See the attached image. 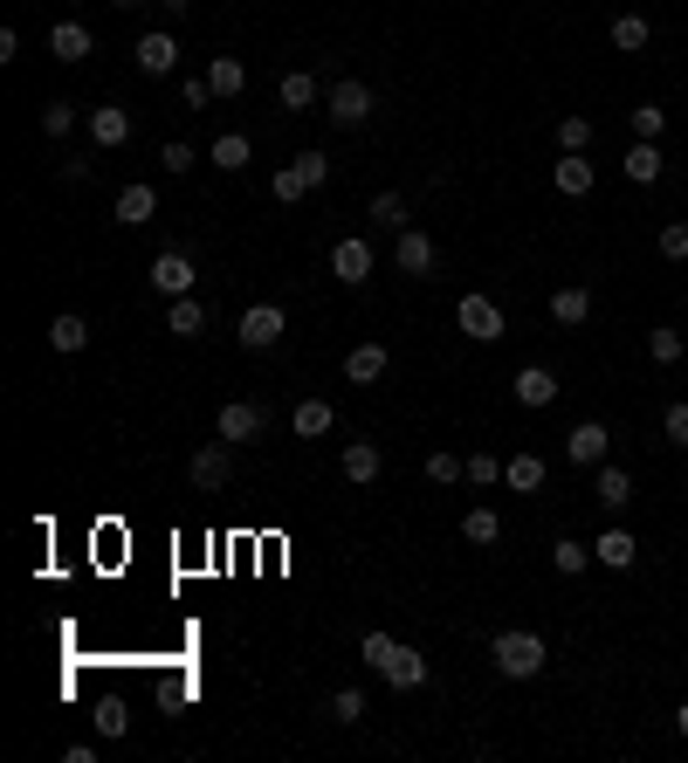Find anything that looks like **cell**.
Masks as SVG:
<instances>
[{
    "label": "cell",
    "instance_id": "1",
    "mask_svg": "<svg viewBox=\"0 0 688 763\" xmlns=\"http://www.w3.org/2000/svg\"><path fill=\"white\" fill-rule=\"evenodd\" d=\"M358 653L372 661V674H379L385 688H400V694L427 688V653H420V647H400L393 633H379V626H372V633L358 640Z\"/></svg>",
    "mask_w": 688,
    "mask_h": 763
},
{
    "label": "cell",
    "instance_id": "2",
    "mask_svg": "<svg viewBox=\"0 0 688 763\" xmlns=\"http://www.w3.org/2000/svg\"><path fill=\"white\" fill-rule=\"evenodd\" d=\"M489 661H496L503 681H537L544 661H551V647H544V633H530V626H503V633L489 640Z\"/></svg>",
    "mask_w": 688,
    "mask_h": 763
},
{
    "label": "cell",
    "instance_id": "3",
    "mask_svg": "<svg viewBox=\"0 0 688 763\" xmlns=\"http://www.w3.org/2000/svg\"><path fill=\"white\" fill-rule=\"evenodd\" d=\"M455 323H462V337H476V344H496V337H509L503 303H496V296H482V290L455 303Z\"/></svg>",
    "mask_w": 688,
    "mask_h": 763
},
{
    "label": "cell",
    "instance_id": "4",
    "mask_svg": "<svg viewBox=\"0 0 688 763\" xmlns=\"http://www.w3.org/2000/svg\"><path fill=\"white\" fill-rule=\"evenodd\" d=\"M283 331H290L283 303H248L242 323H234V337H242L248 352H275V344H283Z\"/></svg>",
    "mask_w": 688,
    "mask_h": 763
},
{
    "label": "cell",
    "instance_id": "5",
    "mask_svg": "<svg viewBox=\"0 0 688 763\" xmlns=\"http://www.w3.org/2000/svg\"><path fill=\"white\" fill-rule=\"evenodd\" d=\"M324 111H331V124H344V131H358L365 118H372V83H358V76H344V83H331V97H324Z\"/></svg>",
    "mask_w": 688,
    "mask_h": 763
},
{
    "label": "cell",
    "instance_id": "6",
    "mask_svg": "<svg viewBox=\"0 0 688 763\" xmlns=\"http://www.w3.org/2000/svg\"><path fill=\"white\" fill-rule=\"evenodd\" d=\"M132 62H138V76H172V70H180V35H172V28H145Z\"/></svg>",
    "mask_w": 688,
    "mask_h": 763
},
{
    "label": "cell",
    "instance_id": "7",
    "mask_svg": "<svg viewBox=\"0 0 688 763\" xmlns=\"http://www.w3.org/2000/svg\"><path fill=\"white\" fill-rule=\"evenodd\" d=\"M262 420H269V413L255 406V399H228V406H221V420H213V441L242 447V441H255V433H262Z\"/></svg>",
    "mask_w": 688,
    "mask_h": 763
},
{
    "label": "cell",
    "instance_id": "8",
    "mask_svg": "<svg viewBox=\"0 0 688 763\" xmlns=\"http://www.w3.org/2000/svg\"><path fill=\"white\" fill-rule=\"evenodd\" d=\"M606 447H613L606 420H578V427L565 433V462H572V468H599V462H606Z\"/></svg>",
    "mask_w": 688,
    "mask_h": 763
},
{
    "label": "cell",
    "instance_id": "9",
    "mask_svg": "<svg viewBox=\"0 0 688 763\" xmlns=\"http://www.w3.org/2000/svg\"><path fill=\"white\" fill-rule=\"evenodd\" d=\"M393 261H400V275H434V269H441V248H434V234L400 227V248H393Z\"/></svg>",
    "mask_w": 688,
    "mask_h": 763
},
{
    "label": "cell",
    "instance_id": "10",
    "mask_svg": "<svg viewBox=\"0 0 688 763\" xmlns=\"http://www.w3.org/2000/svg\"><path fill=\"white\" fill-rule=\"evenodd\" d=\"M186 475H193V489H228L234 482V454H228V441H213V447H200V454H193V462H186Z\"/></svg>",
    "mask_w": 688,
    "mask_h": 763
},
{
    "label": "cell",
    "instance_id": "11",
    "mask_svg": "<svg viewBox=\"0 0 688 763\" xmlns=\"http://www.w3.org/2000/svg\"><path fill=\"white\" fill-rule=\"evenodd\" d=\"M509 392H516V406H530V413H544V406L557 399V392H565V385H557V372H551V365H524V372H516V379H509Z\"/></svg>",
    "mask_w": 688,
    "mask_h": 763
},
{
    "label": "cell",
    "instance_id": "12",
    "mask_svg": "<svg viewBox=\"0 0 688 763\" xmlns=\"http://www.w3.org/2000/svg\"><path fill=\"white\" fill-rule=\"evenodd\" d=\"M331 275H337V282H352V290H358V282L372 275V242H365V234H344V242L331 248Z\"/></svg>",
    "mask_w": 688,
    "mask_h": 763
},
{
    "label": "cell",
    "instance_id": "13",
    "mask_svg": "<svg viewBox=\"0 0 688 763\" xmlns=\"http://www.w3.org/2000/svg\"><path fill=\"white\" fill-rule=\"evenodd\" d=\"M152 290L172 303V296H193V261L180 255V248H165V255H152Z\"/></svg>",
    "mask_w": 688,
    "mask_h": 763
},
{
    "label": "cell",
    "instance_id": "14",
    "mask_svg": "<svg viewBox=\"0 0 688 763\" xmlns=\"http://www.w3.org/2000/svg\"><path fill=\"white\" fill-rule=\"evenodd\" d=\"M145 221H159V193L152 180H132L118 193V227H145Z\"/></svg>",
    "mask_w": 688,
    "mask_h": 763
},
{
    "label": "cell",
    "instance_id": "15",
    "mask_svg": "<svg viewBox=\"0 0 688 763\" xmlns=\"http://www.w3.org/2000/svg\"><path fill=\"white\" fill-rule=\"evenodd\" d=\"M385 372H393V352H385V344H358V352H344V379H352V385H379Z\"/></svg>",
    "mask_w": 688,
    "mask_h": 763
},
{
    "label": "cell",
    "instance_id": "16",
    "mask_svg": "<svg viewBox=\"0 0 688 763\" xmlns=\"http://www.w3.org/2000/svg\"><path fill=\"white\" fill-rule=\"evenodd\" d=\"M90 138H97V151L132 145V111H118V103H97V111H90Z\"/></svg>",
    "mask_w": 688,
    "mask_h": 763
},
{
    "label": "cell",
    "instance_id": "17",
    "mask_svg": "<svg viewBox=\"0 0 688 763\" xmlns=\"http://www.w3.org/2000/svg\"><path fill=\"white\" fill-rule=\"evenodd\" d=\"M290 427H296V441H324V433L337 427V406H331V399H296Z\"/></svg>",
    "mask_w": 688,
    "mask_h": 763
},
{
    "label": "cell",
    "instance_id": "18",
    "mask_svg": "<svg viewBox=\"0 0 688 763\" xmlns=\"http://www.w3.org/2000/svg\"><path fill=\"white\" fill-rule=\"evenodd\" d=\"M634 557H640V543L627 530H599L592 537V564H606V571H634Z\"/></svg>",
    "mask_w": 688,
    "mask_h": 763
},
{
    "label": "cell",
    "instance_id": "19",
    "mask_svg": "<svg viewBox=\"0 0 688 763\" xmlns=\"http://www.w3.org/2000/svg\"><path fill=\"white\" fill-rule=\"evenodd\" d=\"M551 180H557L565 200H586V193H592V159H586V151H565V159L551 165Z\"/></svg>",
    "mask_w": 688,
    "mask_h": 763
},
{
    "label": "cell",
    "instance_id": "20",
    "mask_svg": "<svg viewBox=\"0 0 688 763\" xmlns=\"http://www.w3.org/2000/svg\"><path fill=\"white\" fill-rule=\"evenodd\" d=\"M661 165H668V159H661V145H648V138H634V145H627V159H619V172H627L634 186H654V180H661Z\"/></svg>",
    "mask_w": 688,
    "mask_h": 763
},
{
    "label": "cell",
    "instance_id": "21",
    "mask_svg": "<svg viewBox=\"0 0 688 763\" xmlns=\"http://www.w3.org/2000/svg\"><path fill=\"white\" fill-rule=\"evenodd\" d=\"M207 90H213V97H242V90H248V62H242V56H213V62H207Z\"/></svg>",
    "mask_w": 688,
    "mask_h": 763
},
{
    "label": "cell",
    "instance_id": "22",
    "mask_svg": "<svg viewBox=\"0 0 688 763\" xmlns=\"http://www.w3.org/2000/svg\"><path fill=\"white\" fill-rule=\"evenodd\" d=\"M165 331H172V337H200V331H207V303H200V296H172V303H165Z\"/></svg>",
    "mask_w": 688,
    "mask_h": 763
},
{
    "label": "cell",
    "instance_id": "23",
    "mask_svg": "<svg viewBox=\"0 0 688 763\" xmlns=\"http://www.w3.org/2000/svg\"><path fill=\"white\" fill-rule=\"evenodd\" d=\"M337 468H344V482H379V468H385V454L372 441H352L337 454Z\"/></svg>",
    "mask_w": 688,
    "mask_h": 763
},
{
    "label": "cell",
    "instance_id": "24",
    "mask_svg": "<svg viewBox=\"0 0 688 763\" xmlns=\"http://www.w3.org/2000/svg\"><path fill=\"white\" fill-rule=\"evenodd\" d=\"M544 454H509V462H503V482L516 489V495H537V489H544Z\"/></svg>",
    "mask_w": 688,
    "mask_h": 763
},
{
    "label": "cell",
    "instance_id": "25",
    "mask_svg": "<svg viewBox=\"0 0 688 763\" xmlns=\"http://www.w3.org/2000/svg\"><path fill=\"white\" fill-rule=\"evenodd\" d=\"M248 159H255V145L242 138V131H221V138L207 145V165H213V172H242Z\"/></svg>",
    "mask_w": 688,
    "mask_h": 763
},
{
    "label": "cell",
    "instance_id": "26",
    "mask_svg": "<svg viewBox=\"0 0 688 763\" xmlns=\"http://www.w3.org/2000/svg\"><path fill=\"white\" fill-rule=\"evenodd\" d=\"M49 56L56 62H83V56H90V28H83V21H56V28H49Z\"/></svg>",
    "mask_w": 688,
    "mask_h": 763
},
{
    "label": "cell",
    "instance_id": "27",
    "mask_svg": "<svg viewBox=\"0 0 688 763\" xmlns=\"http://www.w3.org/2000/svg\"><path fill=\"white\" fill-rule=\"evenodd\" d=\"M592 495H599V509H613V516H619V509L634 503V475H627V468H599Z\"/></svg>",
    "mask_w": 688,
    "mask_h": 763
},
{
    "label": "cell",
    "instance_id": "28",
    "mask_svg": "<svg viewBox=\"0 0 688 763\" xmlns=\"http://www.w3.org/2000/svg\"><path fill=\"white\" fill-rule=\"evenodd\" d=\"M648 35H654L648 14H613V49L619 56H640V49H648Z\"/></svg>",
    "mask_w": 688,
    "mask_h": 763
},
{
    "label": "cell",
    "instance_id": "29",
    "mask_svg": "<svg viewBox=\"0 0 688 763\" xmlns=\"http://www.w3.org/2000/svg\"><path fill=\"white\" fill-rule=\"evenodd\" d=\"M551 317L565 323V331H578V323L592 317V290H578V282H572V290H557V296H551Z\"/></svg>",
    "mask_w": 688,
    "mask_h": 763
},
{
    "label": "cell",
    "instance_id": "30",
    "mask_svg": "<svg viewBox=\"0 0 688 763\" xmlns=\"http://www.w3.org/2000/svg\"><path fill=\"white\" fill-rule=\"evenodd\" d=\"M462 537H468V543H482V551H489V543H503V516L489 509V503H476V509L462 516Z\"/></svg>",
    "mask_w": 688,
    "mask_h": 763
},
{
    "label": "cell",
    "instance_id": "31",
    "mask_svg": "<svg viewBox=\"0 0 688 763\" xmlns=\"http://www.w3.org/2000/svg\"><path fill=\"white\" fill-rule=\"evenodd\" d=\"M275 97H283V111H310V103H317V76L310 70H290L283 83H275Z\"/></svg>",
    "mask_w": 688,
    "mask_h": 763
},
{
    "label": "cell",
    "instance_id": "32",
    "mask_svg": "<svg viewBox=\"0 0 688 763\" xmlns=\"http://www.w3.org/2000/svg\"><path fill=\"white\" fill-rule=\"evenodd\" d=\"M551 564H557L565 578H578V571L592 564V543H586V537H557V543H551Z\"/></svg>",
    "mask_w": 688,
    "mask_h": 763
},
{
    "label": "cell",
    "instance_id": "33",
    "mask_svg": "<svg viewBox=\"0 0 688 763\" xmlns=\"http://www.w3.org/2000/svg\"><path fill=\"white\" fill-rule=\"evenodd\" d=\"M49 344H56V352H83V344H90V323H83L76 310H62V317L49 323Z\"/></svg>",
    "mask_w": 688,
    "mask_h": 763
},
{
    "label": "cell",
    "instance_id": "34",
    "mask_svg": "<svg viewBox=\"0 0 688 763\" xmlns=\"http://www.w3.org/2000/svg\"><path fill=\"white\" fill-rule=\"evenodd\" d=\"M627 131H634V138H648V145H661L668 111H661V103H634V111H627Z\"/></svg>",
    "mask_w": 688,
    "mask_h": 763
},
{
    "label": "cell",
    "instance_id": "35",
    "mask_svg": "<svg viewBox=\"0 0 688 763\" xmlns=\"http://www.w3.org/2000/svg\"><path fill=\"white\" fill-rule=\"evenodd\" d=\"M331 723H337V729H358V723H365V694H358V688H337V694H331Z\"/></svg>",
    "mask_w": 688,
    "mask_h": 763
},
{
    "label": "cell",
    "instance_id": "36",
    "mask_svg": "<svg viewBox=\"0 0 688 763\" xmlns=\"http://www.w3.org/2000/svg\"><path fill=\"white\" fill-rule=\"evenodd\" d=\"M648 358H654V365H681V331L654 323V331H648Z\"/></svg>",
    "mask_w": 688,
    "mask_h": 763
},
{
    "label": "cell",
    "instance_id": "37",
    "mask_svg": "<svg viewBox=\"0 0 688 763\" xmlns=\"http://www.w3.org/2000/svg\"><path fill=\"white\" fill-rule=\"evenodd\" d=\"M462 475H468V462H462V454H447V447H434V454H427V482H462Z\"/></svg>",
    "mask_w": 688,
    "mask_h": 763
},
{
    "label": "cell",
    "instance_id": "38",
    "mask_svg": "<svg viewBox=\"0 0 688 763\" xmlns=\"http://www.w3.org/2000/svg\"><path fill=\"white\" fill-rule=\"evenodd\" d=\"M124 729H132V709H124L118 694H103L97 702V736H124Z\"/></svg>",
    "mask_w": 688,
    "mask_h": 763
},
{
    "label": "cell",
    "instance_id": "39",
    "mask_svg": "<svg viewBox=\"0 0 688 763\" xmlns=\"http://www.w3.org/2000/svg\"><path fill=\"white\" fill-rule=\"evenodd\" d=\"M372 227H406V200H400V193H372Z\"/></svg>",
    "mask_w": 688,
    "mask_h": 763
},
{
    "label": "cell",
    "instance_id": "40",
    "mask_svg": "<svg viewBox=\"0 0 688 763\" xmlns=\"http://www.w3.org/2000/svg\"><path fill=\"white\" fill-rule=\"evenodd\" d=\"M269 193H275V200L290 207V200H304V193H310V180H304V172H296V159H290V165H283V172H275V180H269Z\"/></svg>",
    "mask_w": 688,
    "mask_h": 763
},
{
    "label": "cell",
    "instance_id": "41",
    "mask_svg": "<svg viewBox=\"0 0 688 763\" xmlns=\"http://www.w3.org/2000/svg\"><path fill=\"white\" fill-rule=\"evenodd\" d=\"M468 482H476V489H496V482H503V462H496L489 447H482V454H468Z\"/></svg>",
    "mask_w": 688,
    "mask_h": 763
},
{
    "label": "cell",
    "instance_id": "42",
    "mask_svg": "<svg viewBox=\"0 0 688 763\" xmlns=\"http://www.w3.org/2000/svg\"><path fill=\"white\" fill-rule=\"evenodd\" d=\"M41 131H49V138H70V131H76V103H41Z\"/></svg>",
    "mask_w": 688,
    "mask_h": 763
},
{
    "label": "cell",
    "instance_id": "43",
    "mask_svg": "<svg viewBox=\"0 0 688 763\" xmlns=\"http://www.w3.org/2000/svg\"><path fill=\"white\" fill-rule=\"evenodd\" d=\"M159 165L165 172H193V165H200V151H193L186 138H172V145H159Z\"/></svg>",
    "mask_w": 688,
    "mask_h": 763
},
{
    "label": "cell",
    "instance_id": "44",
    "mask_svg": "<svg viewBox=\"0 0 688 763\" xmlns=\"http://www.w3.org/2000/svg\"><path fill=\"white\" fill-rule=\"evenodd\" d=\"M557 145H565V151H586V145H592V118H565V124H557Z\"/></svg>",
    "mask_w": 688,
    "mask_h": 763
},
{
    "label": "cell",
    "instance_id": "45",
    "mask_svg": "<svg viewBox=\"0 0 688 763\" xmlns=\"http://www.w3.org/2000/svg\"><path fill=\"white\" fill-rule=\"evenodd\" d=\"M661 433H668L675 447H688V399H675L668 413H661Z\"/></svg>",
    "mask_w": 688,
    "mask_h": 763
},
{
    "label": "cell",
    "instance_id": "46",
    "mask_svg": "<svg viewBox=\"0 0 688 763\" xmlns=\"http://www.w3.org/2000/svg\"><path fill=\"white\" fill-rule=\"evenodd\" d=\"M661 255H668V261H688V221H668V227H661Z\"/></svg>",
    "mask_w": 688,
    "mask_h": 763
},
{
    "label": "cell",
    "instance_id": "47",
    "mask_svg": "<svg viewBox=\"0 0 688 763\" xmlns=\"http://www.w3.org/2000/svg\"><path fill=\"white\" fill-rule=\"evenodd\" d=\"M180 97H186V111H207V103H213V90H207V76H193V83H180Z\"/></svg>",
    "mask_w": 688,
    "mask_h": 763
},
{
    "label": "cell",
    "instance_id": "48",
    "mask_svg": "<svg viewBox=\"0 0 688 763\" xmlns=\"http://www.w3.org/2000/svg\"><path fill=\"white\" fill-rule=\"evenodd\" d=\"M675 736H688V702H681V709H675Z\"/></svg>",
    "mask_w": 688,
    "mask_h": 763
},
{
    "label": "cell",
    "instance_id": "49",
    "mask_svg": "<svg viewBox=\"0 0 688 763\" xmlns=\"http://www.w3.org/2000/svg\"><path fill=\"white\" fill-rule=\"evenodd\" d=\"M118 8H132V0H118Z\"/></svg>",
    "mask_w": 688,
    "mask_h": 763
}]
</instances>
